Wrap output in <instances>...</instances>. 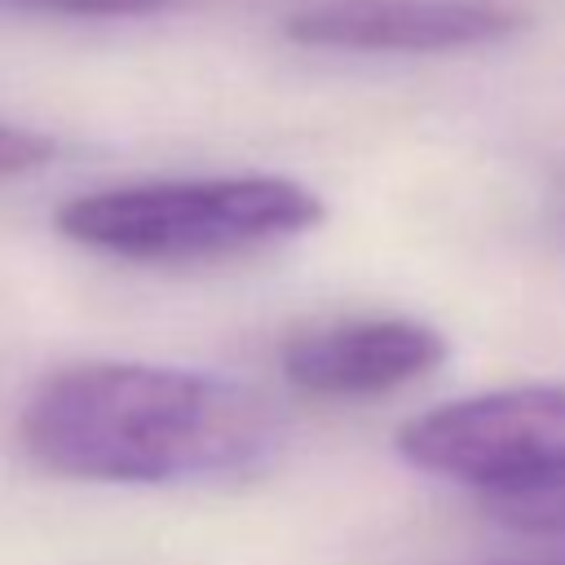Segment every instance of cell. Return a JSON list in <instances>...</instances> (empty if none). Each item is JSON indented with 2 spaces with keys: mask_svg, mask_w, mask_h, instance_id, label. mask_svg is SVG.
<instances>
[{
  "mask_svg": "<svg viewBox=\"0 0 565 565\" xmlns=\"http://www.w3.org/2000/svg\"><path fill=\"white\" fill-rule=\"evenodd\" d=\"M53 150H57L53 137L22 128V124H0V181L44 168L53 159Z\"/></svg>",
  "mask_w": 565,
  "mask_h": 565,
  "instance_id": "8",
  "label": "cell"
},
{
  "mask_svg": "<svg viewBox=\"0 0 565 565\" xmlns=\"http://www.w3.org/2000/svg\"><path fill=\"white\" fill-rule=\"evenodd\" d=\"M530 565V561H525ZM534 565H565V561H534Z\"/></svg>",
  "mask_w": 565,
  "mask_h": 565,
  "instance_id": "9",
  "label": "cell"
},
{
  "mask_svg": "<svg viewBox=\"0 0 565 565\" xmlns=\"http://www.w3.org/2000/svg\"><path fill=\"white\" fill-rule=\"evenodd\" d=\"M9 9L26 13H53V18H150V13H172L207 0H0Z\"/></svg>",
  "mask_w": 565,
  "mask_h": 565,
  "instance_id": "7",
  "label": "cell"
},
{
  "mask_svg": "<svg viewBox=\"0 0 565 565\" xmlns=\"http://www.w3.org/2000/svg\"><path fill=\"white\" fill-rule=\"evenodd\" d=\"M446 353L450 344L433 322L384 313L300 331L278 349V366L309 397H380L433 375Z\"/></svg>",
  "mask_w": 565,
  "mask_h": 565,
  "instance_id": "5",
  "label": "cell"
},
{
  "mask_svg": "<svg viewBox=\"0 0 565 565\" xmlns=\"http://www.w3.org/2000/svg\"><path fill=\"white\" fill-rule=\"evenodd\" d=\"M327 203L296 177H168L75 194L57 207L62 238L137 265H185L256 252L322 225Z\"/></svg>",
  "mask_w": 565,
  "mask_h": 565,
  "instance_id": "2",
  "label": "cell"
},
{
  "mask_svg": "<svg viewBox=\"0 0 565 565\" xmlns=\"http://www.w3.org/2000/svg\"><path fill=\"white\" fill-rule=\"evenodd\" d=\"M486 508L508 530H521L534 539H565V477L534 486V490L494 494V499H486Z\"/></svg>",
  "mask_w": 565,
  "mask_h": 565,
  "instance_id": "6",
  "label": "cell"
},
{
  "mask_svg": "<svg viewBox=\"0 0 565 565\" xmlns=\"http://www.w3.org/2000/svg\"><path fill=\"white\" fill-rule=\"evenodd\" d=\"M397 455L486 499L561 481L565 384H512L419 411L397 428Z\"/></svg>",
  "mask_w": 565,
  "mask_h": 565,
  "instance_id": "3",
  "label": "cell"
},
{
  "mask_svg": "<svg viewBox=\"0 0 565 565\" xmlns=\"http://www.w3.org/2000/svg\"><path fill=\"white\" fill-rule=\"evenodd\" d=\"M521 22L503 0H313L282 22V35L335 53H455L508 40Z\"/></svg>",
  "mask_w": 565,
  "mask_h": 565,
  "instance_id": "4",
  "label": "cell"
},
{
  "mask_svg": "<svg viewBox=\"0 0 565 565\" xmlns=\"http://www.w3.org/2000/svg\"><path fill=\"white\" fill-rule=\"evenodd\" d=\"M18 441L53 477L168 486L265 468L282 419L265 393L212 371L71 362L35 384Z\"/></svg>",
  "mask_w": 565,
  "mask_h": 565,
  "instance_id": "1",
  "label": "cell"
}]
</instances>
